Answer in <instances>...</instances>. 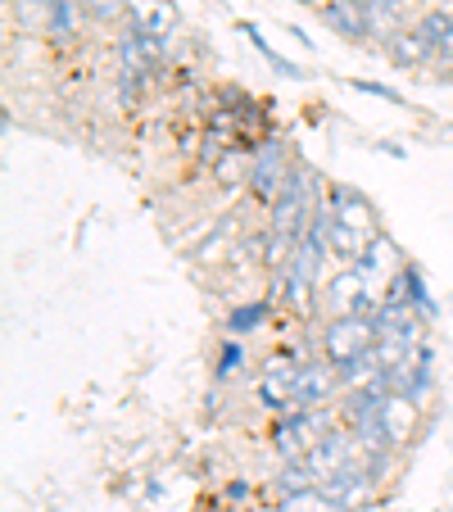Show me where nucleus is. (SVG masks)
Instances as JSON below:
<instances>
[{
    "label": "nucleus",
    "mask_w": 453,
    "mask_h": 512,
    "mask_svg": "<svg viewBox=\"0 0 453 512\" xmlns=\"http://www.w3.org/2000/svg\"><path fill=\"white\" fill-rule=\"evenodd\" d=\"M286 173H290V159H286V141H277V136H268V141L254 150V164L250 173H245V186H250V195L259 204H268L281 195V186H286Z\"/></svg>",
    "instance_id": "f257e3e1"
},
{
    "label": "nucleus",
    "mask_w": 453,
    "mask_h": 512,
    "mask_svg": "<svg viewBox=\"0 0 453 512\" xmlns=\"http://www.w3.org/2000/svg\"><path fill=\"white\" fill-rule=\"evenodd\" d=\"M372 345H376L372 313H336V318L327 322V331H322V349H327L331 363L354 358V354H363V349H372Z\"/></svg>",
    "instance_id": "f03ea898"
},
{
    "label": "nucleus",
    "mask_w": 453,
    "mask_h": 512,
    "mask_svg": "<svg viewBox=\"0 0 453 512\" xmlns=\"http://www.w3.org/2000/svg\"><path fill=\"white\" fill-rule=\"evenodd\" d=\"M372 485H376L372 467H367L363 458H349L345 467H336L331 476H322V481H318V499L327 503V508L345 512V508H354L358 499H367V494H372Z\"/></svg>",
    "instance_id": "7ed1b4c3"
},
{
    "label": "nucleus",
    "mask_w": 453,
    "mask_h": 512,
    "mask_svg": "<svg viewBox=\"0 0 453 512\" xmlns=\"http://www.w3.org/2000/svg\"><path fill=\"white\" fill-rule=\"evenodd\" d=\"M340 377L331 358H309V363H295L290 368V395H295V408H322L331 395H336Z\"/></svg>",
    "instance_id": "20e7f679"
},
{
    "label": "nucleus",
    "mask_w": 453,
    "mask_h": 512,
    "mask_svg": "<svg viewBox=\"0 0 453 512\" xmlns=\"http://www.w3.org/2000/svg\"><path fill=\"white\" fill-rule=\"evenodd\" d=\"M431 46V64H453V5H435L413 23Z\"/></svg>",
    "instance_id": "39448f33"
},
{
    "label": "nucleus",
    "mask_w": 453,
    "mask_h": 512,
    "mask_svg": "<svg viewBox=\"0 0 453 512\" xmlns=\"http://www.w3.org/2000/svg\"><path fill=\"white\" fill-rule=\"evenodd\" d=\"M327 209L336 213V218H345V223H354L358 232H367V236H381V227H376V213H372V204H367L363 195L354 191V186H331V191H327Z\"/></svg>",
    "instance_id": "423d86ee"
},
{
    "label": "nucleus",
    "mask_w": 453,
    "mask_h": 512,
    "mask_svg": "<svg viewBox=\"0 0 453 512\" xmlns=\"http://www.w3.org/2000/svg\"><path fill=\"white\" fill-rule=\"evenodd\" d=\"M318 14H322V23H327L336 37H345V41H363L367 37L363 0H327Z\"/></svg>",
    "instance_id": "0eeeda50"
},
{
    "label": "nucleus",
    "mask_w": 453,
    "mask_h": 512,
    "mask_svg": "<svg viewBox=\"0 0 453 512\" xmlns=\"http://www.w3.org/2000/svg\"><path fill=\"white\" fill-rule=\"evenodd\" d=\"M367 14V37H395L399 28H408V0H363Z\"/></svg>",
    "instance_id": "6e6552de"
},
{
    "label": "nucleus",
    "mask_w": 453,
    "mask_h": 512,
    "mask_svg": "<svg viewBox=\"0 0 453 512\" xmlns=\"http://www.w3.org/2000/svg\"><path fill=\"white\" fill-rule=\"evenodd\" d=\"M386 59L399 68H417V64H431V46H426V37L408 23V28H399L395 37H386Z\"/></svg>",
    "instance_id": "1a4fd4ad"
},
{
    "label": "nucleus",
    "mask_w": 453,
    "mask_h": 512,
    "mask_svg": "<svg viewBox=\"0 0 453 512\" xmlns=\"http://www.w3.org/2000/svg\"><path fill=\"white\" fill-rule=\"evenodd\" d=\"M272 309H277V300H245V304H236V309L227 313V336H250V331H259L263 322L272 318Z\"/></svg>",
    "instance_id": "9d476101"
},
{
    "label": "nucleus",
    "mask_w": 453,
    "mask_h": 512,
    "mask_svg": "<svg viewBox=\"0 0 453 512\" xmlns=\"http://www.w3.org/2000/svg\"><path fill=\"white\" fill-rule=\"evenodd\" d=\"M399 272H404V300L413 304L417 313H426V318H440V304H435V295L426 290V272L417 268V263H399Z\"/></svg>",
    "instance_id": "9b49d317"
},
{
    "label": "nucleus",
    "mask_w": 453,
    "mask_h": 512,
    "mask_svg": "<svg viewBox=\"0 0 453 512\" xmlns=\"http://www.w3.org/2000/svg\"><path fill=\"white\" fill-rule=\"evenodd\" d=\"M241 37H250V46L259 50L263 59H268V68H277L281 78H290V82H304V78H309V73H304L299 64H290V59L281 55V50H272V46H268V37H263V32L254 28V23H241Z\"/></svg>",
    "instance_id": "f8f14e48"
},
{
    "label": "nucleus",
    "mask_w": 453,
    "mask_h": 512,
    "mask_svg": "<svg viewBox=\"0 0 453 512\" xmlns=\"http://www.w3.org/2000/svg\"><path fill=\"white\" fill-rule=\"evenodd\" d=\"M245 363H250V354H245L241 336H227V340H222V349H218V368H213V377L232 381V377H241V372H245Z\"/></svg>",
    "instance_id": "ddd939ff"
},
{
    "label": "nucleus",
    "mask_w": 453,
    "mask_h": 512,
    "mask_svg": "<svg viewBox=\"0 0 453 512\" xmlns=\"http://www.w3.org/2000/svg\"><path fill=\"white\" fill-rule=\"evenodd\" d=\"M354 91H363V96H376V100H386V105H404V96H399L395 87H386V82H363V78H354L349 82Z\"/></svg>",
    "instance_id": "4468645a"
},
{
    "label": "nucleus",
    "mask_w": 453,
    "mask_h": 512,
    "mask_svg": "<svg viewBox=\"0 0 453 512\" xmlns=\"http://www.w3.org/2000/svg\"><path fill=\"white\" fill-rule=\"evenodd\" d=\"M227 494H232V499H245V494H250V485H245V481H232V485H227Z\"/></svg>",
    "instance_id": "2eb2a0df"
},
{
    "label": "nucleus",
    "mask_w": 453,
    "mask_h": 512,
    "mask_svg": "<svg viewBox=\"0 0 453 512\" xmlns=\"http://www.w3.org/2000/svg\"><path fill=\"white\" fill-rule=\"evenodd\" d=\"M295 5H313V10H322V5H327V0H295Z\"/></svg>",
    "instance_id": "dca6fc26"
}]
</instances>
